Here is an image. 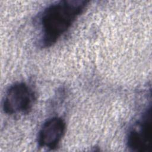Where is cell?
<instances>
[{
  "instance_id": "1",
  "label": "cell",
  "mask_w": 152,
  "mask_h": 152,
  "mask_svg": "<svg viewBox=\"0 0 152 152\" xmlns=\"http://www.w3.org/2000/svg\"><path fill=\"white\" fill-rule=\"evenodd\" d=\"M88 1L64 0L46 7L40 16V43L42 47H50L65 33L84 12Z\"/></svg>"
},
{
  "instance_id": "2",
  "label": "cell",
  "mask_w": 152,
  "mask_h": 152,
  "mask_svg": "<svg viewBox=\"0 0 152 152\" xmlns=\"http://www.w3.org/2000/svg\"><path fill=\"white\" fill-rule=\"evenodd\" d=\"M35 100V94L25 83H16L7 90L3 100V109L10 115L28 113Z\"/></svg>"
},
{
  "instance_id": "3",
  "label": "cell",
  "mask_w": 152,
  "mask_h": 152,
  "mask_svg": "<svg viewBox=\"0 0 152 152\" xmlns=\"http://www.w3.org/2000/svg\"><path fill=\"white\" fill-rule=\"evenodd\" d=\"M151 108L150 107L130 128L127 135L126 144L131 150L137 152L151 151Z\"/></svg>"
},
{
  "instance_id": "4",
  "label": "cell",
  "mask_w": 152,
  "mask_h": 152,
  "mask_svg": "<svg viewBox=\"0 0 152 152\" xmlns=\"http://www.w3.org/2000/svg\"><path fill=\"white\" fill-rule=\"evenodd\" d=\"M65 129V122L61 118L52 117L48 119L44 122L39 132V145L50 150L56 148L61 141Z\"/></svg>"
}]
</instances>
